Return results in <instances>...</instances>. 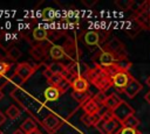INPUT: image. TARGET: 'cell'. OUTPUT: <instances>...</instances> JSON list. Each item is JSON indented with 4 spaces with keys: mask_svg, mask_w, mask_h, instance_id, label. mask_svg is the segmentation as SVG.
Segmentation results:
<instances>
[{
    "mask_svg": "<svg viewBox=\"0 0 150 134\" xmlns=\"http://www.w3.org/2000/svg\"><path fill=\"white\" fill-rule=\"evenodd\" d=\"M132 2L131 0H128V1H116V6H118L121 9H130L131 6H132Z\"/></svg>",
    "mask_w": 150,
    "mask_h": 134,
    "instance_id": "484cf974",
    "label": "cell"
},
{
    "mask_svg": "<svg viewBox=\"0 0 150 134\" xmlns=\"http://www.w3.org/2000/svg\"><path fill=\"white\" fill-rule=\"evenodd\" d=\"M103 105H101L94 97H91L90 99H88L83 105L82 108L84 111V114H97L100 113V111L102 110Z\"/></svg>",
    "mask_w": 150,
    "mask_h": 134,
    "instance_id": "ba28073f",
    "label": "cell"
},
{
    "mask_svg": "<svg viewBox=\"0 0 150 134\" xmlns=\"http://www.w3.org/2000/svg\"><path fill=\"white\" fill-rule=\"evenodd\" d=\"M13 134H26L21 128H19V129H15L14 132H13Z\"/></svg>",
    "mask_w": 150,
    "mask_h": 134,
    "instance_id": "d590c367",
    "label": "cell"
},
{
    "mask_svg": "<svg viewBox=\"0 0 150 134\" xmlns=\"http://www.w3.org/2000/svg\"><path fill=\"white\" fill-rule=\"evenodd\" d=\"M107 97H108V96H105V93H104V92H101V91H100L96 96H94V98H95L101 105H103V103H104V100L107 99Z\"/></svg>",
    "mask_w": 150,
    "mask_h": 134,
    "instance_id": "f546056e",
    "label": "cell"
},
{
    "mask_svg": "<svg viewBox=\"0 0 150 134\" xmlns=\"http://www.w3.org/2000/svg\"><path fill=\"white\" fill-rule=\"evenodd\" d=\"M122 103V99L116 94V93H111V94H109L108 97H107V99L104 100V103H103V106L108 110V111H114L120 104Z\"/></svg>",
    "mask_w": 150,
    "mask_h": 134,
    "instance_id": "7c38bea8",
    "label": "cell"
},
{
    "mask_svg": "<svg viewBox=\"0 0 150 134\" xmlns=\"http://www.w3.org/2000/svg\"><path fill=\"white\" fill-rule=\"evenodd\" d=\"M43 76L47 78V80H49V79H50V78L54 76V73H53V72L49 70V68L47 66V69H45V70H43Z\"/></svg>",
    "mask_w": 150,
    "mask_h": 134,
    "instance_id": "1f68e13d",
    "label": "cell"
},
{
    "mask_svg": "<svg viewBox=\"0 0 150 134\" xmlns=\"http://www.w3.org/2000/svg\"><path fill=\"white\" fill-rule=\"evenodd\" d=\"M9 83V78L6 76H0V90H2Z\"/></svg>",
    "mask_w": 150,
    "mask_h": 134,
    "instance_id": "4dcf8cb0",
    "label": "cell"
},
{
    "mask_svg": "<svg viewBox=\"0 0 150 134\" xmlns=\"http://www.w3.org/2000/svg\"><path fill=\"white\" fill-rule=\"evenodd\" d=\"M9 82H11V83L16 87V89H19V87L25 83V80H23L19 75H16V73H14V75L9 78Z\"/></svg>",
    "mask_w": 150,
    "mask_h": 134,
    "instance_id": "cb8c5ba5",
    "label": "cell"
},
{
    "mask_svg": "<svg viewBox=\"0 0 150 134\" xmlns=\"http://www.w3.org/2000/svg\"><path fill=\"white\" fill-rule=\"evenodd\" d=\"M121 128H122V122L111 115L104 125V133L103 134H117Z\"/></svg>",
    "mask_w": 150,
    "mask_h": 134,
    "instance_id": "8fae6325",
    "label": "cell"
},
{
    "mask_svg": "<svg viewBox=\"0 0 150 134\" xmlns=\"http://www.w3.org/2000/svg\"><path fill=\"white\" fill-rule=\"evenodd\" d=\"M71 97H73L79 104H81V105H83L88 99L91 98V96L89 94V92H74V91H73V93H71Z\"/></svg>",
    "mask_w": 150,
    "mask_h": 134,
    "instance_id": "2e32d148",
    "label": "cell"
},
{
    "mask_svg": "<svg viewBox=\"0 0 150 134\" xmlns=\"http://www.w3.org/2000/svg\"><path fill=\"white\" fill-rule=\"evenodd\" d=\"M145 84H146V85H148V86L150 87V76H149V77H148V78L145 79Z\"/></svg>",
    "mask_w": 150,
    "mask_h": 134,
    "instance_id": "74e56055",
    "label": "cell"
},
{
    "mask_svg": "<svg viewBox=\"0 0 150 134\" xmlns=\"http://www.w3.org/2000/svg\"><path fill=\"white\" fill-rule=\"evenodd\" d=\"M143 89V86H142V84L136 79V78H134V77H131V79H130V82L128 83V85L123 89V93L128 97V98H130V99H132V98H135L138 93H139V91Z\"/></svg>",
    "mask_w": 150,
    "mask_h": 134,
    "instance_id": "8992f818",
    "label": "cell"
},
{
    "mask_svg": "<svg viewBox=\"0 0 150 134\" xmlns=\"http://www.w3.org/2000/svg\"><path fill=\"white\" fill-rule=\"evenodd\" d=\"M26 134H28V133H30V132H33V131H35L36 129V124L32 120V119H26L22 124H21V127H20Z\"/></svg>",
    "mask_w": 150,
    "mask_h": 134,
    "instance_id": "e0dca14e",
    "label": "cell"
},
{
    "mask_svg": "<svg viewBox=\"0 0 150 134\" xmlns=\"http://www.w3.org/2000/svg\"><path fill=\"white\" fill-rule=\"evenodd\" d=\"M5 121H6V115H5V114H4V113L0 111V126H1V125H2Z\"/></svg>",
    "mask_w": 150,
    "mask_h": 134,
    "instance_id": "836d02e7",
    "label": "cell"
},
{
    "mask_svg": "<svg viewBox=\"0 0 150 134\" xmlns=\"http://www.w3.org/2000/svg\"><path fill=\"white\" fill-rule=\"evenodd\" d=\"M6 115L9 119H16L20 115V110L15 106V105H11L7 110H6Z\"/></svg>",
    "mask_w": 150,
    "mask_h": 134,
    "instance_id": "44dd1931",
    "label": "cell"
},
{
    "mask_svg": "<svg viewBox=\"0 0 150 134\" xmlns=\"http://www.w3.org/2000/svg\"><path fill=\"white\" fill-rule=\"evenodd\" d=\"M56 87H57V89L60 90V92L63 94L68 89H70V87H71V83H70L69 80H67V79H64V78H63V79H62V80L56 85Z\"/></svg>",
    "mask_w": 150,
    "mask_h": 134,
    "instance_id": "603a6c76",
    "label": "cell"
},
{
    "mask_svg": "<svg viewBox=\"0 0 150 134\" xmlns=\"http://www.w3.org/2000/svg\"><path fill=\"white\" fill-rule=\"evenodd\" d=\"M61 125H62L61 119L59 117H56L55 114H49L43 120V126L49 133H53L54 131H56Z\"/></svg>",
    "mask_w": 150,
    "mask_h": 134,
    "instance_id": "30bf717a",
    "label": "cell"
},
{
    "mask_svg": "<svg viewBox=\"0 0 150 134\" xmlns=\"http://www.w3.org/2000/svg\"><path fill=\"white\" fill-rule=\"evenodd\" d=\"M62 79H63V76H62V75H54V76H53L48 82H49V84H50V85L56 86V85H57Z\"/></svg>",
    "mask_w": 150,
    "mask_h": 134,
    "instance_id": "f1b7e54d",
    "label": "cell"
},
{
    "mask_svg": "<svg viewBox=\"0 0 150 134\" xmlns=\"http://www.w3.org/2000/svg\"><path fill=\"white\" fill-rule=\"evenodd\" d=\"M20 56H21V51L16 47H12L8 50V57H11L12 59H18Z\"/></svg>",
    "mask_w": 150,
    "mask_h": 134,
    "instance_id": "d4e9b609",
    "label": "cell"
},
{
    "mask_svg": "<svg viewBox=\"0 0 150 134\" xmlns=\"http://www.w3.org/2000/svg\"><path fill=\"white\" fill-rule=\"evenodd\" d=\"M9 69H11V64L0 61V76H5L6 73H8Z\"/></svg>",
    "mask_w": 150,
    "mask_h": 134,
    "instance_id": "4316f807",
    "label": "cell"
},
{
    "mask_svg": "<svg viewBox=\"0 0 150 134\" xmlns=\"http://www.w3.org/2000/svg\"><path fill=\"white\" fill-rule=\"evenodd\" d=\"M30 55H32L35 59L41 61V59L43 58V56H45V51H43V49L41 48V45H39V47H34V48L30 50Z\"/></svg>",
    "mask_w": 150,
    "mask_h": 134,
    "instance_id": "7402d4cb",
    "label": "cell"
},
{
    "mask_svg": "<svg viewBox=\"0 0 150 134\" xmlns=\"http://www.w3.org/2000/svg\"><path fill=\"white\" fill-rule=\"evenodd\" d=\"M139 125V120L135 117V114L128 117L123 122H122V126L123 127H130V128H137Z\"/></svg>",
    "mask_w": 150,
    "mask_h": 134,
    "instance_id": "ac0fdd59",
    "label": "cell"
},
{
    "mask_svg": "<svg viewBox=\"0 0 150 134\" xmlns=\"http://www.w3.org/2000/svg\"><path fill=\"white\" fill-rule=\"evenodd\" d=\"M28 134H42V133H41V132H40V131L36 128L35 131H33V132H30V133H28Z\"/></svg>",
    "mask_w": 150,
    "mask_h": 134,
    "instance_id": "8d00e7d4",
    "label": "cell"
},
{
    "mask_svg": "<svg viewBox=\"0 0 150 134\" xmlns=\"http://www.w3.org/2000/svg\"><path fill=\"white\" fill-rule=\"evenodd\" d=\"M131 75L129 73V71H127V70H121V71H118V72H116L115 75H114V77L111 78V83H112V86L116 89V90H118V91H123V89L128 85V83L130 82V79H131Z\"/></svg>",
    "mask_w": 150,
    "mask_h": 134,
    "instance_id": "3957f363",
    "label": "cell"
},
{
    "mask_svg": "<svg viewBox=\"0 0 150 134\" xmlns=\"http://www.w3.org/2000/svg\"><path fill=\"white\" fill-rule=\"evenodd\" d=\"M118 61V57L112 54L111 51L107 50V49H102L100 51V54H97V66H101L103 69L111 66L112 64H115Z\"/></svg>",
    "mask_w": 150,
    "mask_h": 134,
    "instance_id": "7a4b0ae2",
    "label": "cell"
},
{
    "mask_svg": "<svg viewBox=\"0 0 150 134\" xmlns=\"http://www.w3.org/2000/svg\"><path fill=\"white\" fill-rule=\"evenodd\" d=\"M48 68L54 75H62L66 71V66L61 63H52L48 65Z\"/></svg>",
    "mask_w": 150,
    "mask_h": 134,
    "instance_id": "ffe728a7",
    "label": "cell"
},
{
    "mask_svg": "<svg viewBox=\"0 0 150 134\" xmlns=\"http://www.w3.org/2000/svg\"><path fill=\"white\" fill-rule=\"evenodd\" d=\"M61 94H62V93L60 92V90H59L56 86H53V85L48 86V87L45 90V92H43L45 99L48 100V101H55V100H57Z\"/></svg>",
    "mask_w": 150,
    "mask_h": 134,
    "instance_id": "4fadbf2b",
    "label": "cell"
},
{
    "mask_svg": "<svg viewBox=\"0 0 150 134\" xmlns=\"http://www.w3.org/2000/svg\"><path fill=\"white\" fill-rule=\"evenodd\" d=\"M49 55L54 59H60L64 56V49L61 45H53L49 50Z\"/></svg>",
    "mask_w": 150,
    "mask_h": 134,
    "instance_id": "9a60e30c",
    "label": "cell"
},
{
    "mask_svg": "<svg viewBox=\"0 0 150 134\" xmlns=\"http://www.w3.org/2000/svg\"><path fill=\"white\" fill-rule=\"evenodd\" d=\"M48 36V31L45 28H35L33 30V37L36 41H43Z\"/></svg>",
    "mask_w": 150,
    "mask_h": 134,
    "instance_id": "d6986e66",
    "label": "cell"
},
{
    "mask_svg": "<svg viewBox=\"0 0 150 134\" xmlns=\"http://www.w3.org/2000/svg\"><path fill=\"white\" fill-rule=\"evenodd\" d=\"M134 108L127 103V101H124V100H122V103L114 110V111H111V114H112V117L114 118H116L118 121H121V122H123L128 117H130V115H132L134 114Z\"/></svg>",
    "mask_w": 150,
    "mask_h": 134,
    "instance_id": "277c9868",
    "label": "cell"
},
{
    "mask_svg": "<svg viewBox=\"0 0 150 134\" xmlns=\"http://www.w3.org/2000/svg\"><path fill=\"white\" fill-rule=\"evenodd\" d=\"M90 83L84 76H79L71 82V89L74 92H88Z\"/></svg>",
    "mask_w": 150,
    "mask_h": 134,
    "instance_id": "9c48e42d",
    "label": "cell"
},
{
    "mask_svg": "<svg viewBox=\"0 0 150 134\" xmlns=\"http://www.w3.org/2000/svg\"><path fill=\"white\" fill-rule=\"evenodd\" d=\"M35 69H36V68L32 66L29 63L23 62V63L16 64V66H15V73L19 75V76L26 82V80H28V78H30V76L34 73Z\"/></svg>",
    "mask_w": 150,
    "mask_h": 134,
    "instance_id": "52a82bcc",
    "label": "cell"
},
{
    "mask_svg": "<svg viewBox=\"0 0 150 134\" xmlns=\"http://www.w3.org/2000/svg\"><path fill=\"white\" fill-rule=\"evenodd\" d=\"M100 34L96 30H89L84 35V42L87 45H97L100 43Z\"/></svg>",
    "mask_w": 150,
    "mask_h": 134,
    "instance_id": "5bb4252c",
    "label": "cell"
},
{
    "mask_svg": "<svg viewBox=\"0 0 150 134\" xmlns=\"http://www.w3.org/2000/svg\"><path fill=\"white\" fill-rule=\"evenodd\" d=\"M144 100H145V101H146V103L150 105V90H149V91L145 93V96H144Z\"/></svg>",
    "mask_w": 150,
    "mask_h": 134,
    "instance_id": "e575fe53",
    "label": "cell"
},
{
    "mask_svg": "<svg viewBox=\"0 0 150 134\" xmlns=\"http://www.w3.org/2000/svg\"><path fill=\"white\" fill-rule=\"evenodd\" d=\"M87 7H91V6H94L95 3H96V0H93V1H88V0H83L82 1Z\"/></svg>",
    "mask_w": 150,
    "mask_h": 134,
    "instance_id": "d6a6232c",
    "label": "cell"
},
{
    "mask_svg": "<svg viewBox=\"0 0 150 134\" xmlns=\"http://www.w3.org/2000/svg\"><path fill=\"white\" fill-rule=\"evenodd\" d=\"M138 129L137 128H130V127H123L118 131L117 134H137Z\"/></svg>",
    "mask_w": 150,
    "mask_h": 134,
    "instance_id": "83f0119b",
    "label": "cell"
},
{
    "mask_svg": "<svg viewBox=\"0 0 150 134\" xmlns=\"http://www.w3.org/2000/svg\"><path fill=\"white\" fill-rule=\"evenodd\" d=\"M0 134H4V132H2V131H1V129H0Z\"/></svg>",
    "mask_w": 150,
    "mask_h": 134,
    "instance_id": "60d3db41",
    "label": "cell"
},
{
    "mask_svg": "<svg viewBox=\"0 0 150 134\" xmlns=\"http://www.w3.org/2000/svg\"><path fill=\"white\" fill-rule=\"evenodd\" d=\"M2 97H4V92H2L1 90H0V100L2 99Z\"/></svg>",
    "mask_w": 150,
    "mask_h": 134,
    "instance_id": "f35d334b",
    "label": "cell"
},
{
    "mask_svg": "<svg viewBox=\"0 0 150 134\" xmlns=\"http://www.w3.org/2000/svg\"><path fill=\"white\" fill-rule=\"evenodd\" d=\"M104 49H107V50L111 51L112 54H115V55L118 57V59L127 58V52H125V50H124V44H123L118 38H116V37H112V38L107 43V45H105Z\"/></svg>",
    "mask_w": 150,
    "mask_h": 134,
    "instance_id": "5b68a950",
    "label": "cell"
},
{
    "mask_svg": "<svg viewBox=\"0 0 150 134\" xmlns=\"http://www.w3.org/2000/svg\"><path fill=\"white\" fill-rule=\"evenodd\" d=\"M86 78L89 83L94 84L101 92H105L108 89L112 86L111 77L107 73V71L101 66H95L94 69H88L86 72Z\"/></svg>",
    "mask_w": 150,
    "mask_h": 134,
    "instance_id": "6da1fadb",
    "label": "cell"
},
{
    "mask_svg": "<svg viewBox=\"0 0 150 134\" xmlns=\"http://www.w3.org/2000/svg\"><path fill=\"white\" fill-rule=\"evenodd\" d=\"M137 134H143V133H142V132H139V131H138V132H137Z\"/></svg>",
    "mask_w": 150,
    "mask_h": 134,
    "instance_id": "ab89813d",
    "label": "cell"
}]
</instances>
